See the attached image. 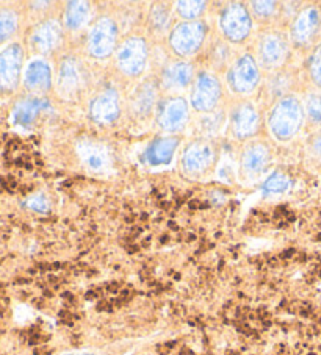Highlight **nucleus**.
Instances as JSON below:
<instances>
[{
  "instance_id": "1",
  "label": "nucleus",
  "mask_w": 321,
  "mask_h": 355,
  "mask_svg": "<svg viewBox=\"0 0 321 355\" xmlns=\"http://www.w3.org/2000/svg\"><path fill=\"white\" fill-rule=\"evenodd\" d=\"M301 122L298 102L293 99L283 101L273 114V130L279 138H288L296 132Z\"/></svg>"
},
{
  "instance_id": "2",
  "label": "nucleus",
  "mask_w": 321,
  "mask_h": 355,
  "mask_svg": "<svg viewBox=\"0 0 321 355\" xmlns=\"http://www.w3.org/2000/svg\"><path fill=\"white\" fill-rule=\"evenodd\" d=\"M204 40V26L199 22H190L177 27L172 35L171 42L172 47L179 53H191L195 52Z\"/></svg>"
},
{
  "instance_id": "3",
  "label": "nucleus",
  "mask_w": 321,
  "mask_h": 355,
  "mask_svg": "<svg viewBox=\"0 0 321 355\" xmlns=\"http://www.w3.org/2000/svg\"><path fill=\"white\" fill-rule=\"evenodd\" d=\"M251 22L249 16L246 13L243 7L240 5H233V7L227 8L223 16V28L226 30V35L231 40H243L249 32Z\"/></svg>"
},
{
  "instance_id": "4",
  "label": "nucleus",
  "mask_w": 321,
  "mask_h": 355,
  "mask_svg": "<svg viewBox=\"0 0 321 355\" xmlns=\"http://www.w3.org/2000/svg\"><path fill=\"white\" fill-rule=\"evenodd\" d=\"M116 38V30L112 21L104 19L97 24L91 33L90 49L96 57H104L112 52Z\"/></svg>"
},
{
  "instance_id": "5",
  "label": "nucleus",
  "mask_w": 321,
  "mask_h": 355,
  "mask_svg": "<svg viewBox=\"0 0 321 355\" xmlns=\"http://www.w3.org/2000/svg\"><path fill=\"white\" fill-rule=\"evenodd\" d=\"M145 42L141 40H131L120 52V64L127 74H140L145 66Z\"/></svg>"
},
{
  "instance_id": "6",
  "label": "nucleus",
  "mask_w": 321,
  "mask_h": 355,
  "mask_svg": "<svg viewBox=\"0 0 321 355\" xmlns=\"http://www.w3.org/2000/svg\"><path fill=\"white\" fill-rule=\"evenodd\" d=\"M220 96V87L213 77L202 76L195 88L193 103L197 110H208L215 105Z\"/></svg>"
},
{
  "instance_id": "7",
  "label": "nucleus",
  "mask_w": 321,
  "mask_h": 355,
  "mask_svg": "<svg viewBox=\"0 0 321 355\" xmlns=\"http://www.w3.org/2000/svg\"><path fill=\"white\" fill-rule=\"evenodd\" d=\"M21 51L19 47H10L7 52L0 55V85L2 87H13L19 69Z\"/></svg>"
},
{
  "instance_id": "8",
  "label": "nucleus",
  "mask_w": 321,
  "mask_h": 355,
  "mask_svg": "<svg viewBox=\"0 0 321 355\" xmlns=\"http://www.w3.org/2000/svg\"><path fill=\"white\" fill-rule=\"evenodd\" d=\"M256 82L257 67L249 55H246L238 61L236 71H233V87L238 91H249L256 87Z\"/></svg>"
},
{
  "instance_id": "9",
  "label": "nucleus",
  "mask_w": 321,
  "mask_h": 355,
  "mask_svg": "<svg viewBox=\"0 0 321 355\" xmlns=\"http://www.w3.org/2000/svg\"><path fill=\"white\" fill-rule=\"evenodd\" d=\"M92 118L99 122H110L118 116V103L110 94L101 97L92 103Z\"/></svg>"
},
{
  "instance_id": "10",
  "label": "nucleus",
  "mask_w": 321,
  "mask_h": 355,
  "mask_svg": "<svg viewBox=\"0 0 321 355\" xmlns=\"http://www.w3.org/2000/svg\"><path fill=\"white\" fill-rule=\"evenodd\" d=\"M177 139L174 138H165L157 141L152 148L147 150V158L152 164H162V163H170L172 152L176 150Z\"/></svg>"
},
{
  "instance_id": "11",
  "label": "nucleus",
  "mask_w": 321,
  "mask_h": 355,
  "mask_svg": "<svg viewBox=\"0 0 321 355\" xmlns=\"http://www.w3.org/2000/svg\"><path fill=\"white\" fill-rule=\"evenodd\" d=\"M185 118H187V103L182 99H176L168 103L162 122L166 128H177L183 124Z\"/></svg>"
},
{
  "instance_id": "12",
  "label": "nucleus",
  "mask_w": 321,
  "mask_h": 355,
  "mask_svg": "<svg viewBox=\"0 0 321 355\" xmlns=\"http://www.w3.org/2000/svg\"><path fill=\"white\" fill-rule=\"evenodd\" d=\"M212 162V150L207 146H195L185 154V166L191 171H201Z\"/></svg>"
},
{
  "instance_id": "13",
  "label": "nucleus",
  "mask_w": 321,
  "mask_h": 355,
  "mask_svg": "<svg viewBox=\"0 0 321 355\" xmlns=\"http://www.w3.org/2000/svg\"><path fill=\"white\" fill-rule=\"evenodd\" d=\"M27 85L30 88L47 89L49 85H51V72H49V67L44 63H41V61L30 64L27 71Z\"/></svg>"
},
{
  "instance_id": "14",
  "label": "nucleus",
  "mask_w": 321,
  "mask_h": 355,
  "mask_svg": "<svg viewBox=\"0 0 321 355\" xmlns=\"http://www.w3.org/2000/svg\"><path fill=\"white\" fill-rule=\"evenodd\" d=\"M317 21L318 16L315 10H308L306 13H302L299 21L295 26V38L298 41H306L315 30V27H317Z\"/></svg>"
},
{
  "instance_id": "15",
  "label": "nucleus",
  "mask_w": 321,
  "mask_h": 355,
  "mask_svg": "<svg viewBox=\"0 0 321 355\" xmlns=\"http://www.w3.org/2000/svg\"><path fill=\"white\" fill-rule=\"evenodd\" d=\"M257 127V116L256 112L251 107H245L238 112V114L236 116V128L238 135H251L252 132L256 130Z\"/></svg>"
},
{
  "instance_id": "16",
  "label": "nucleus",
  "mask_w": 321,
  "mask_h": 355,
  "mask_svg": "<svg viewBox=\"0 0 321 355\" xmlns=\"http://www.w3.org/2000/svg\"><path fill=\"white\" fill-rule=\"evenodd\" d=\"M58 40V30L54 24H44L40 27L38 32L35 35V44L38 46L41 51H49L55 46V42Z\"/></svg>"
},
{
  "instance_id": "17",
  "label": "nucleus",
  "mask_w": 321,
  "mask_h": 355,
  "mask_svg": "<svg viewBox=\"0 0 321 355\" xmlns=\"http://www.w3.org/2000/svg\"><path fill=\"white\" fill-rule=\"evenodd\" d=\"M191 78V67L190 64L179 63L172 66L168 71V76H166V80L170 85H174V87H185L190 82Z\"/></svg>"
},
{
  "instance_id": "18",
  "label": "nucleus",
  "mask_w": 321,
  "mask_h": 355,
  "mask_svg": "<svg viewBox=\"0 0 321 355\" xmlns=\"http://www.w3.org/2000/svg\"><path fill=\"white\" fill-rule=\"evenodd\" d=\"M86 16H88V3H85V2L71 3L69 8H67V15H66L67 26H69L71 28L80 27L83 24Z\"/></svg>"
},
{
  "instance_id": "19",
  "label": "nucleus",
  "mask_w": 321,
  "mask_h": 355,
  "mask_svg": "<svg viewBox=\"0 0 321 355\" xmlns=\"http://www.w3.org/2000/svg\"><path fill=\"white\" fill-rule=\"evenodd\" d=\"M267 163V150L263 148H256L245 155V168L249 171H258Z\"/></svg>"
},
{
  "instance_id": "20",
  "label": "nucleus",
  "mask_w": 321,
  "mask_h": 355,
  "mask_svg": "<svg viewBox=\"0 0 321 355\" xmlns=\"http://www.w3.org/2000/svg\"><path fill=\"white\" fill-rule=\"evenodd\" d=\"M263 57L268 63H274V61L279 60L282 57V42L271 36L263 44Z\"/></svg>"
},
{
  "instance_id": "21",
  "label": "nucleus",
  "mask_w": 321,
  "mask_h": 355,
  "mask_svg": "<svg viewBox=\"0 0 321 355\" xmlns=\"http://www.w3.org/2000/svg\"><path fill=\"white\" fill-rule=\"evenodd\" d=\"M16 27V21L15 16L10 13H3L0 15V41L7 38V36L11 35Z\"/></svg>"
},
{
  "instance_id": "22",
  "label": "nucleus",
  "mask_w": 321,
  "mask_h": 355,
  "mask_svg": "<svg viewBox=\"0 0 321 355\" xmlns=\"http://www.w3.org/2000/svg\"><path fill=\"white\" fill-rule=\"evenodd\" d=\"M204 8L202 2H179V10L185 17H196Z\"/></svg>"
},
{
  "instance_id": "23",
  "label": "nucleus",
  "mask_w": 321,
  "mask_h": 355,
  "mask_svg": "<svg viewBox=\"0 0 321 355\" xmlns=\"http://www.w3.org/2000/svg\"><path fill=\"white\" fill-rule=\"evenodd\" d=\"M288 188V180L282 174H274L265 183V189L268 191H283Z\"/></svg>"
},
{
  "instance_id": "24",
  "label": "nucleus",
  "mask_w": 321,
  "mask_h": 355,
  "mask_svg": "<svg viewBox=\"0 0 321 355\" xmlns=\"http://www.w3.org/2000/svg\"><path fill=\"white\" fill-rule=\"evenodd\" d=\"M36 112H38V103L28 102L24 107H21L19 113H17V119H19V122H22V124H28Z\"/></svg>"
},
{
  "instance_id": "25",
  "label": "nucleus",
  "mask_w": 321,
  "mask_h": 355,
  "mask_svg": "<svg viewBox=\"0 0 321 355\" xmlns=\"http://www.w3.org/2000/svg\"><path fill=\"white\" fill-rule=\"evenodd\" d=\"M308 114L315 122L321 121V97H312L308 101Z\"/></svg>"
},
{
  "instance_id": "26",
  "label": "nucleus",
  "mask_w": 321,
  "mask_h": 355,
  "mask_svg": "<svg viewBox=\"0 0 321 355\" xmlns=\"http://www.w3.org/2000/svg\"><path fill=\"white\" fill-rule=\"evenodd\" d=\"M312 74H313L315 80L321 83V49L317 52V55H315V58H313Z\"/></svg>"
},
{
  "instance_id": "27",
  "label": "nucleus",
  "mask_w": 321,
  "mask_h": 355,
  "mask_svg": "<svg viewBox=\"0 0 321 355\" xmlns=\"http://www.w3.org/2000/svg\"><path fill=\"white\" fill-rule=\"evenodd\" d=\"M254 7L257 10V13L270 15V13H273L274 3L273 2H254Z\"/></svg>"
},
{
  "instance_id": "28",
  "label": "nucleus",
  "mask_w": 321,
  "mask_h": 355,
  "mask_svg": "<svg viewBox=\"0 0 321 355\" xmlns=\"http://www.w3.org/2000/svg\"><path fill=\"white\" fill-rule=\"evenodd\" d=\"M60 355H104L97 351H90V349H76V351H67Z\"/></svg>"
},
{
  "instance_id": "29",
  "label": "nucleus",
  "mask_w": 321,
  "mask_h": 355,
  "mask_svg": "<svg viewBox=\"0 0 321 355\" xmlns=\"http://www.w3.org/2000/svg\"><path fill=\"white\" fill-rule=\"evenodd\" d=\"M30 205H32V207L35 208V210H44V208H46L44 202H42L41 199H40L38 202H36V200H32V202H30Z\"/></svg>"
},
{
  "instance_id": "30",
  "label": "nucleus",
  "mask_w": 321,
  "mask_h": 355,
  "mask_svg": "<svg viewBox=\"0 0 321 355\" xmlns=\"http://www.w3.org/2000/svg\"><path fill=\"white\" fill-rule=\"evenodd\" d=\"M197 207H201V204H199V202H197V200H191V202H190V208H193V210H196Z\"/></svg>"
}]
</instances>
